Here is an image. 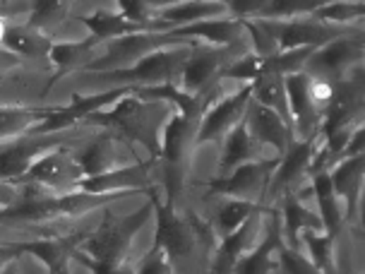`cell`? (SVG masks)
<instances>
[{
    "label": "cell",
    "mask_w": 365,
    "mask_h": 274,
    "mask_svg": "<svg viewBox=\"0 0 365 274\" xmlns=\"http://www.w3.org/2000/svg\"><path fill=\"white\" fill-rule=\"evenodd\" d=\"M156 214L154 245L171 263L175 274H207L217 248V233L197 214H180L152 195Z\"/></svg>",
    "instance_id": "1"
},
{
    "label": "cell",
    "mask_w": 365,
    "mask_h": 274,
    "mask_svg": "<svg viewBox=\"0 0 365 274\" xmlns=\"http://www.w3.org/2000/svg\"><path fill=\"white\" fill-rule=\"evenodd\" d=\"M173 106L161 99H145L137 91L115 101L110 111H94L84 123L110 130L125 145H142L152 154V159H161V137L166 123L173 118Z\"/></svg>",
    "instance_id": "2"
},
{
    "label": "cell",
    "mask_w": 365,
    "mask_h": 274,
    "mask_svg": "<svg viewBox=\"0 0 365 274\" xmlns=\"http://www.w3.org/2000/svg\"><path fill=\"white\" fill-rule=\"evenodd\" d=\"M130 193H115V195H89V193H68L58 195L46 191L41 186L22 183L17 193V200L10 207L0 210V224L10 226H24V224H48V221L80 217L101 205H108L110 200H123Z\"/></svg>",
    "instance_id": "3"
},
{
    "label": "cell",
    "mask_w": 365,
    "mask_h": 274,
    "mask_svg": "<svg viewBox=\"0 0 365 274\" xmlns=\"http://www.w3.org/2000/svg\"><path fill=\"white\" fill-rule=\"evenodd\" d=\"M154 214L152 200L142 210L128 217H106L96 231H91L87 238L80 240L75 258L84 267H118L128 263V253L133 248V240L137 236L145 221Z\"/></svg>",
    "instance_id": "4"
},
{
    "label": "cell",
    "mask_w": 365,
    "mask_h": 274,
    "mask_svg": "<svg viewBox=\"0 0 365 274\" xmlns=\"http://www.w3.org/2000/svg\"><path fill=\"white\" fill-rule=\"evenodd\" d=\"M202 116L205 108H195L173 116L166 123L164 137H161V183L166 188L168 207H173L190 176V156L192 147L197 145Z\"/></svg>",
    "instance_id": "5"
},
{
    "label": "cell",
    "mask_w": 365,
    "mask_h": 274,
    "mask_svg": "<svg viewBox=\"0 0 365 274\" xmlns=\"http://www.w3.org/2000/svg\"><path fill=\"white\" fill-rule=\"evenodd\" d=\"M200 44L192 46H173V49H161L145 56L130 68L108 70V73H87L91 82L99 84L101 91L110 89H140V87H159V84L175 82L182 63Z\"/></svg>",
    "instance_id": "6"
},
{
    "label": "cell",
    "mask_w": 365,
    "mask_h": 274,
    "mask_svg": "<svg viewBox=\"0 0 365 274\" xmlns=\"http://www.w3.org/2000/svg\"><path fill=\"white\" fill-rule=\"evenodd\" d=\"M252 22H257L269 34L279 54L296 49H322V46L336 41V39L363 29L361 24H354V27L329 24L317 19L315 15H305L296 19H252Z\"/></svg>",
    "instance_id": "7"
},
{
    "label": "cell",
    "mask_w": 365,
    "mask_h": 274,
    "mask_svg": "<svg viewBox=\"0 0 365 274\" xmlns=\"http://www.w3.org/2000/svg\"><path fill=\"white\" fill-rule=\"evenodd\" d=\"M247 54L240 51V46H207L200 44L192 51L190 58L182 63L178 77H175V87L187 96H205L214 84L221 80V73L231 63L240 61Z\"/></svg>",
    "instance_id": "8"
},
{
    "label": "cell",
    "mask_w": 365,
    "mask_h": 274,
    "mask_svg": "<svg viewBox=\"0 0 365 274\" xmlns=\"http://www.w3.org/2000/svg\"><path fill=\"white\" fill-rule=\"evenodd\" d=\"M363 58H365V36L363 29H358L354 34L341 36L336 41L317 49L308 58L303 73L310 77H319V80L329 84H336L346 80L349 75H354L356 70H361Z\"/></svg>",
    "instance_id": "9"
},
{
    "label": "cell",
    "mask_w": 365,
    "mask_h": 274,
    "mask_svg": "<svg viewBox=\"0 0 365 274\" xmlns=\"http://www.w3.org/2000/svg\"><path fill=\"white\" fill-rule=\"evenodd\" d=\"M82 178L84 173L80 161H77V152H73L65 145L38 156L34 164L29 166V171L17 181V186L31 183V186H41L51 193L68 195L77 193V186H80Z\"/></svg>",
    "instance_id": "10"
},
{
    "label": "cell",
    "mask_w": 365,
    "mask_h": 274,
    "mask_svg": "<svg viewBox=\"0 0 365 274\" xmlns=\"http://www.w3.org/2000/svg\"><path fill=\"white\" fill-rule=\"evenodd\" d=\"M70 137H73V130H61V133L48 135L29 133L17 137V140L0 142V181L17 186V181L29 171V166L38 156L56 147H65V142H70Z\"/></svg>",
    "instance_id": "11"
},
{
    "label": "cell",
    "mask_w": 365,
    "mask_h": 274,
    "mask_svg": "<svg viewBox=\"0 0 365 274\" xmlns=\"http://www.w3.org/2000/svg\"><path fill=\"white\" fill-rule=\"evenodd\" d=\"M279 159L247 161V164L233 168L231 173L219 176L214 181H205V186L214 195H224L228 200H245V202H255V205H264L267 188H269L272 176L279 166Z\"/></svg>",
    "instance_id": "12"
},
{
    "label": "cell",
    "mask_w": 365,
    "mask_h": 274,
    "mask_svg": "<svg viewBox=\"0 0 365 274\" xmlns=\"http://www.w3.org/2000/svg\"><path fill=\"white\" fill-rule=\"evenodd\" d=\"M322 147V137H308V140H296L293 145L286 149L279 159V166L274 171L269 188H267L264 195V205L269 207V200H277L279 195L284 193H296V188L301 186L303 181L310 178V168L312 161H315V154Z\"/></svg>",
    "instance_id": "13"
},
{
    "label": "cell",
    "mask_w": 365,
    "mask_h": 274,
    "mask_svg": "<svg viewBox=\"0 0 365 274\" xmlns=\"http://www.w3.org/2000/svg\"><path fill=\"white\" fill-rule=\"evenodd\" d=\"M154 183H161V159L140 161V164H128L115 168L110 173L94 176V178H82L77 191L89 195H115V193H140L152 188Z\"/></svg>",
    "instance_id": "14"
},
{
    "label": "cell",
    "mask_w": 365,
    "mask_h": 274,
    "mask_svg": "<svg viewBox=\"0 0 365 274\" xmlns=\"http://www.w3.org/2000/svg\"><path fill=\"white\" fill-rule=\"evenodd\" d=\"M250 99H252L250 84H243V87L233 89L228 96H224L221 101L214 103V106L202 116L197 145L224 140V137L231 133L240 121H243L245 108H247V103H250Z\"/></svg>",
    "instance_id": "15"
},
{
    "label": "cell",
    "mask_w": 365,
    "mask_h": 274,
    "mask_svg": "<svg viewBox=\"0 0 365 274\" xmlns=\"http://www.w3.org/2000/svg\"><path fill=\"white\" fill-rule=\"evenodd\" d=\"M269 212V207L255 212L252 217H247L243 224H240L236 231L228 233V236L221 238V243L214 248V255L210 263V272L207 274H233L238 260L245 255L247 250H252L259 243V233H262V224H264V214Z\"/></svg>",
    "instance_id": "16"
},
{
    "label": "cell",
    "mask_w": 365,
    "mask_h": 274,
    "mask_svg": "<svg viewBox=\"0 0 365 274\" xmlns=\"http://www.w3.org/2000/svg\"><path fill=\"white\" fill-rule=\"evenodd\" d=\"M243 118H245L247 130H250L252 140H255L257 145H262L264 149L272 147L274 152H277V156H282L286 149L296 142V137H293V128L286 126V123L282 121V116L274 113L272 108L262 106V103L250 99Z\"/></svg>",
    "instance_id": "17"
},
{
    "label": "cell",
    "mask_w": 365,
    "mask_h": 274,
    "mask_svg": "<svg viewBox=\"0 0 365 274\" xmlns=\"http://www.w3.org/2000/svg\"><path fill=\"white\" fill-rule=\"evenodd\" d=\"M277 205L279 207H274V210H277V214H279V224H282V243L286 248L303 253V245H301V233L303 231L324 233V226H322L319 214L310 212L296 193L279 195Z\"/></svg>",
    "instance_id": "18"
},
{
    "label": "cell",
    "mask_w": 365,
    "mask_h": 274,
    "mask_svg": "<svg viewBox=\"0 0 365 274\" xmlns=\"http://www.w3.org/2000/svg\"><path fill=\"white\" fill-rule=\"evenodd\" d=\"M3 49L15 54L24 65H34L41 70H53L51 68V49H53V39H46L38 34L36 29H31L27 22L12 24L8 22L3 36Z\"/></svg>",
    "instance_id": "19"
},
{
    "label": "cell",
    "mask_w": 365,
    "mask_h": 274,
    "mask_svg": "<svg viewBox=\"0 0 365 274\" xmlns=\"http://www.w3.org/2000/svg\"><path fill=\"white\" fill-rule=\"evenodd\" d=\"M363 173H365V154L349 156V159L339 161L329 171L331 191L344 205V214L349 221H358V207H361L363 195Z\"/></svg>",
    "instance_id": "20"
},
{
    "label": "cell",
    "mask_w": 365,
    "mask_h": 274,
    "mask_svg": "<svg viewBox=\"0 0 365 274\" xmlns=\"http://www.w3.org/2000/svg\"><path fill=\"white\" fill-rule=\"evenodd\" d=\"M82 236H51V238H34L12 243L19 255H34L48 267V274H70L68 265L75 258L80 248Z\"/></svg>",
    "instance_id": "21"
},
{
    "label": "cell",
    "mask_w": 365,
    "mask_h": 274,
    "mask_svg": "<svg viewBox=\"0 0 365 274\" xmlns=\"http://www.w3.org/2000/svg\"><path fill=\"white\" fill-rule=\"evenodd\" d=\"M118 147L120 140L110 130H103L96 137H91L87 145L77 152V161L82 166L84 178H94V176H103L115 171V168H123Z\"/></svg>",
    "instance_id": "22"
},
{
    "label": "cell",
    "mask_w": 365,
    "mask_h": 274,
    "mask_svg": "<svg viewBox=\"0 0 365 274\" xmlns=\"http://www.w3.org/2000/svg\"><path fill=\"white\" fill-rule=\"evenodd\" d=\"M101 41L96 36H89L84 41L77 44H56L51 49V68H53V80H51L48 89L61 80V77L77 73V70H84L87 65L99 56ZM46 89V91H48Z\"/></svg>",
    "instance_id": "23"
},
{
    "label": "cell",
    "mask_w": 365,
    "mask_h": 274,
    "mask_svg": "<svg viewBox=\"0 0 365 274\" xmlns=\"http://www.w3.org/2000/svg\"><path fill=\"white\" fill-rule=\"evenodd\" d=\"M267 152H269V149H264L262 145H257V142L252 140L250 130H247L245 118H243L224 137V154H221V164H219L221 176L231 173L233 168H238L240 164H247V161L269 159Z\"/></svg>",
    "instance_id": "24"
},
{
    "label": "cell",
    "mask_w": 365,
    "mask_h": 274,
    "mask_svg": "<svg viewBox=\"0 0 365 274\" xmlns=\"http://www.w3.org/2000/svg\"><path fill=\"white\" fill-rule=\"evenodd\" d=\"M61 106H0V142L29 135L36 126L48 121Z\"/></svg>",
    "instance_id": "25"
},
{
    "label": "cell",
    "mask_w": 365,
    "mask_h": 274,
    "mask_svg": "<svg viewBox=\"0 0 365 274\" xmlns=\"http://www.w3.org/2000/svg\"><path fill=\"white\" fill-rule=\"evenodd\" d=\"M279 245H282V224H279L277 210H272L267 236L259 238V243L238 260L233 274H267L274 267L272 258H274V253H277Z\"/></svg>",
    "instance_id": "26"
},
{
    "label": "cell",
    "mask_w": 365,
    "mask_h": 274,
    "mask_svg": "<svg viewBox=\"0 0 365 274\" xmlns=\"http://www.w3.org/2000/svg\"><path fill=\"white\" fill-rule=\"evenodd\" d=\"M312 183V193L319 202V219H322V226L327 233H341L346 228V214H344V205L341 200L336 198L334 191H331V181L329 173H312L310 176Z\"/></svg>",
    "instance_id": "27"
},
{
    "label": "cell",
    "mask_w": 365,
    "mask_h": 274,
    "mask_svg": "<svg viewBox=\"0 0 365 274\" xmlns=\"http://www.w3.org/2000/svg\"><path fill=\"white\" fill-rule=\"evenodd\" d=\"M250 89H252V101L272 108L274 113L282 116V121L286 126L293 128L289 96H286V84L282 75H259L257 80L250 82Z\"/></svg>",
    "instance_id": "28"
},
{
    "label": "cell",
    "mask_w": 365,
    "mask_h": 274,
    "mask_svg": "<svg viewBox=\"0 0 365 274\" xmlns=\"http://www.w3.org/2000/svg\"><path fill=\"white\" fill-rule=\"evenodd\" d=\"M224 12H228L226 3H185L175 5V8H164L159 19L171 29H175L187 27V24L195 22H205V19H219Z\"/></svg>",
    "instance_id": "29"
},
{
    "label": "cell",
    "mask_w": 365,
    "mask_h": 274,
    "mask_svg": "<svg viewBox=\"0 0 365 274\" xmlns=\"http://www.w3.org/2000/svg\"><path fill=\"white\" fill-rule=\"evenodd\" d=\"M344 233V231H341ZM341 233H317V231H305L303 243L310 250V263L317 267L322 274H339L336 265V238Z\"/></svg>",
    "instance_id": "30"
},
{
    "label": "cell",
    "mask_w": 365,
    "mask_h": 274,
    "mask_svg": "<svg viewBox=\"0 0 365 274\" xmlns=\"http://www.w3.org/2000/svg\"><path fill=\"white\" fill-rule=\"evenodd\" d=\"M84 24L91 29V36H96L99 41H110V39H118V36H128V34H140V31H152L147 27H140V24L128 22L125 17L115 15V12H96L91 17L82 19Z\"/></svg>",
    "instance_id": "31"
},
{
    "label": "cell",
    "mask_w": 365,
    "mask_h": 274,
    "mask_svg": "<svg viewBox=\"0 0 365 274\" xmlns=\"http://www.w3.org/2000/svg\"><path fill=\"white\" fill-rule=\"evenodd\" d=\"M264 210V205H255V202H245V200H224L217 207V214H214V233L219 238L233 233L236 228L243 224L247 217H252L255 212Z\"/></svg>",
    "instance_id": "32"
},
{
    "label": "cell",
    "mask_w": 365,
    "mask_h": 274,
    "mask_svg": "<svg viewBox=\"0 0 365 274\" xmlns=\"http://www.w3.org/2000/svg\"><path fill=\"white\" fill-rule=\"evenodd\" d=\"M70 15V3L63 0H41V3H31V12L27 17V24L31 29H36L38 34L51 39V31L68 19Z\"/></svg>",
    "instance_id": "33"
},
{
    "label": "cell",
    "mask_w": 365,
    "mask_h": 274,
    "mask_svg": "<svg viewBox=\"0 0 365 274\" xmlns=\"http://www.w3.org/2000/svg\"><path fill=\"white\" fill-rule=\"evenodd\" d=\"M363 12L365 5L363 3H324L322 8L315 12L317 19L329 24H344V27H351V22H363Z\"/></svg>",
    "instance_id": "34"
},
{
    "label": "cell",
    "mask_w": 365,
    "mask_h": 274,
    "mask_svg": "<svg viewBox=\"0 0 365 274\" xmlns=\"http://www.w3.org/2000/svg\"><path fill=\"white\" fill-rule=\"evenodd\" d=\"M277 255H279L277 260H279V265H282L284 274H322L310 263L308 255H303V253H298V250H291V248H286L284 243L277 248Z\"/></svg>",
    "instance_id": "35"
},
{
    "label": "cell",
    "mask_w": 365,
    "mask_h": 274,
    "mask_svg": "<svg viewBox=\"0 0 365 274\" xmlns=\"http://www.w3.org/2000/svg\"><path fill=\"white\" fill-rule=\"evenodd\" d=\"M135 274H175V272H173V267L166 260L164 253H161L159 248H152V250L140 260Z\"/></svg>",
    "instance_id": "36"
},
{
    "label": "cell",
    "mask_w": 365,
    "mask_h": 274,
    "mask_svg": "<svg viewBox=\"0 0 365 274\" xmlns=\"http://www.w3.org/2000/svg\"><path fill=\"white\" fill-rule=\"evenodd\" d=\"M27 65H24L15 54H10V51L0 49V80H8V75L17 73V70H24Z\"/></svg>",
    "instance_id": "37"
},
{
    "label": "cell",
    "mask_w": 365,
    "mask_h": 274,
    "mask_svg": "<svg viewBox=\"0 0 365 274\" xmlns=\"http://www.w3.org/2000/svg\"><path fill=\"white\" fill-rule=\"evenodd\" d=\"M17 258H19V253H17V248L12 245V243H3V245H0V272H3L5 265L15 263Z\"/></svg>",
    "instance_id": "38"
},
{
    "label": "cell",
    "mask_w": 365,
    "mask_h": 274,
    "mask_svg": "<svg viewBox=\"0 0 365 274\" xmlns=\"http://www.w3.org/2000/svg\"><path fill=\"white\" fill-rule=\"evenodd\" d=\"M89 270H91V274H135V270L128 263H123L118 267H94L91 265Z\"/></svg>",
    "instance_id": "39"
},
{
    "label": "cell",
    "mask_w": 365,
    "mask_h": 274,
    "mask_svg": "<svg viewBox=\"0 0 365 274\" xmlns=\"http://www.w3.org/2000/svg\"><path fill=\"white\" fill-rule=\"evenodd\" d=\"M3 274H12V270H8V272H3Z\"/></svg>",
    "instance_id": "40"
}]
</instances>
